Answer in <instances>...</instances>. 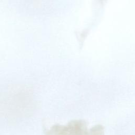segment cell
I'll return each instance as SVG.
<instances>
[{
    "label": "cell",
    "instance_id": "1",
    "mask_svg": "<svg viewBox=\"0 0 135 135\" xmlns=\"http://www.w3.org/2000/svg\"><path fill=\"white\" fill-rule=\"evenodd\" d=\"M46 135H104V127L97 124L89 128L81 119L73 120L66 125L55 124L45 131Z\"/></svg>",
    "mask_w": 135,
    "mask_h": 135
}]
</instances>
